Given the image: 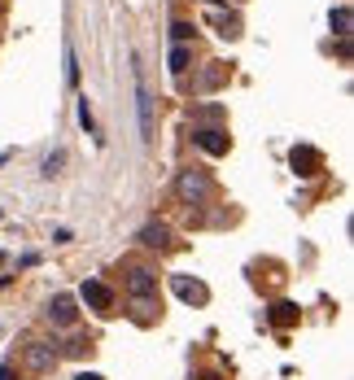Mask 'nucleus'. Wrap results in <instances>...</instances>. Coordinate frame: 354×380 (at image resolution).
<instances>
[{
	"instance_id": "nucleus-22",
	"label": "nucleus",
	"mask_w": 354,
	"mask_h": 380,
	"mask_svg": "<svg viewBox=\"0 0 354 380\" xmlns=\"http://www.w3.org/2000/svg\"><path fill=\"white\" fill-rule=\"evenodd\" d=\"M0 263H5V253H0Z\"/></svg>"
},
{
	"instance_id": "nucleus-8",
	"label": "nucleus",
	"mask_w": 354,
	"mask_h": 380,
	"mask_svg": "<svg viewBox=\"0 0 354 380\" xmlns=\"http://www.w3.org/2000/svg\"><path fill=\"white\" fill-rule=\"evenodd\" d=\"M289 162H293L297 175H307V180L324 171V154H319V149H311V144H297L293 154H289Z\"/></svg>"
},
{
	"instance_id": "nucleus-12",
	"label": "nucleus",
	"mask_w": 354,
	"mask_h": 380,
	"mask_svg": "<svg viewBox=\"0 0 354 380\" xmlns=\"http://www.w3.org/2000/svg\"><path fill=\"white\" fill-rule=\"evenodd\" d=\"M215 27H219L223 40H236L241 35V18L236 13H215Z\"/></svg>"
},
{
	"instance_id": "nucleus-3",
	"label": "nucleus",
	"mask_w": 354,
	"mask_h": 380,
	"mask_svg": "<svg viewBox=\"0 0 354 380\" xmlns=\"http://www.w3.org/2000/svg\"><path fill=\"white\" fill-rule=\"evenodd\" d=\"M127 293L136 297V301H149L158 293V271L154 267H132L127 271Z\"/></svg>"
},
{
	"instance_id": "nucleus-2",
	"label": "nucleus",
	"mask_w": 354,
	"mask_h": 380,
	"mask_svg": "<svg viewBox=\"0 0 354 380\" xmlns=\"http://www.w3.org/2000/svg\"><path fill=\"white\" fill-rule=\"evenodd\" d=\"M193 140H197V149H201V154H210V158H223L227 149H232V140H227V132H223V127H197V132H193Z\"/></svg>"
},
{
	"instance_id": "nucleus-16",
	"label": "nucleus",
	"mask_w": 354,
	"mask_h": 380,
	"mask_svg": "<svg viewBox=\"0 0 354 380\" xmlns=\"http://www.w3.org/2000/svg\"><path fill=\"white\" fill-rule=\"evenodd\" d=\"M79 122H84V132H88V136H96V118H92V105H88V96L79 100Z\"/></svg>"
},
{
	"instance_id": "nucleus-18",
	"label": "nucleus",
	"mask_w": 354,
	"mask_h": 380,
	"mask_svg": "<svg viewBox=\"0 0 354 380\" xmlns=\"http://www.w3.org/2000/svg\"><path fill=\"white\" fill-rule=\"evenodd\" d=\"M66 84L74 88V84H79V62H74V48L66 44Z\"/></svg>"
},
{
	"instance_id": "nucleus-4",
	"label": "nucleus",
	"mask_w": 354,
	"mask_h": 380,
	"mask_svg": "<svg viewBox=\"0 0 354 380\" xmlns=\"http://www.w3.org/2000/svg\"><path fill=\"white\" fill-rule=\"evenodd\" d=\"M171 289H175L180 301H188V306H206L210 301V289L201 280H193V275H171Z\"/></svg>"
},
{
	"instance_id": "nucleus-17",
	"label": "nucleus",
	"mask_w": 354,
	"mask_h": 380,
	"mask_svg": "<svg viewBox=\"0 0 354 380\" xmlns=\"http://www.w3.org/2000/svg\"><path fill=\"white\" fill-rule=\"evenodd\" d=\"M171 40L175 44H188L193 40V22H171Z\"/></svg>"
},
{
	"instance_id": "nucleus-7",
	"label": "nucleus",
	"mask_w": 354,
	"mask_h": 380,
	"mask_svg": "<svg viewBox=\"0 0 354 380\" xmlns=\"http://www.w3.org/2000/svg\"><path fill=\"white\" fill-rule=\"evenodd\" d=\"M136 114H140V136L154 140V96L144 88V74L136 70Z\"/></svg>"
},
{
	"instance_id": "nucleus-10",
	"label": "nucleus",
	"mask_w": 354,
	"mask_h": 380,
	"mask_svg": "<svg viewBox=\"0 0 354 380\" xmlns=\"http://www.w3.org/2000/svg\"><path fill=\"white\" fill-rule=\"evenodd\" d=\"M140 245H149V249H166V245H171V227H166L162 219L144 223V227H140Z\"/></svg>"
},
{
	"instance_id": "nucleus-14",
	"label": "nucleus",
	"mask_w": 354,
	"mask_h": 380,
	"mask_svg": "<svg viewBox=\"0 0 354 380\" xmlns=\"http://www.w3.org/2000/svg\"><path fill=\"white\" fill-rule=\"evenodd\" d=\"M62 166H66V154L57 149V154H48V158L40 162V175H44V180H53V175H62Z\"/></svg>"
},
{
	"instance_id": "nucleus-5",
	"label": "nucleus",
	"mask_w": 354,
	"mask_h": 380,
	"mask_svg": "<svg viewBox=\"0 0 354 380\" xmlns=\"http://www.w3.org/2000/svg\"><path fill=\"white\" fill-rule=\"evenodd\" d=\"M57 359H62V350H57L53 341H31V345H27V367H31V372H53Z\"/></svg>"
},
{
	"instance_id": "nucleus-19",
	"label": "nucleus",
	"mask_w": 354,
	"mask_h": 380,
	"mask_svg": "<svg viewBox=\"0 0 354 380\" xmlns=\"http://www.w3.org/2000/svg\"><path fill=\"white\" fill-rule=\"evenodd\" d=\"M74 380H105V376H101V372H79Z\"/></svg>"
},
{
	"instance_id": "nucleus-21",
	"label": "nucleus",
	"mask_w": 354,
	"mask_h": 380,
	"mask_svg": "<svg viewBox=\"0 0 354 380\" xmlns=\"http://www.w3.org/2000/svg\"><path fill=\"white\" fill-rule=\"evenodd\" d=\"M197 380H223V376H215V372H206V376H197Z\"/></svg>"
},
{
	"instance_id": "nucleus-6",
	"label": "nucleus",
	"mask_w": 354,
	"mask_h": 380,
	"mask_svg": "<svg viewBox=\"0 0 354 380\" xmlns=\"http://www.w3.org/2000/svg\"><path fill=\"white\" fill-rule=\"evenodd\" d=\"M79 293H84V301H88L96 315H110V311H114V289H110L105 280H84Z\"/></svg>"
},
{
	"instance_id": "nucleus-1",
	"label": "nucleus",
	"mask_w": 354,
	"mask_h": 380,
	"mask_svg": "<svg viewBox=\"0 0 354 380\" xmlns=\"http://www.w3.org/2000/svg\"><path fill=\"white\" fill-rule=\"evenodd\" d=\"M175 192H180V201H188V206H206V197H210V175L206 171H180V180H175Z\"/></svg>"
},
{
	"instance_id": "nucleus-9",
	"label": "nucleus",
	"mask_w": 354,
	"mask_h": 380,
	"mask_svg": "<svg viewBox=\"0 0 354 380\" xmlns=\"http://www.w3.org/2000/svg\"><path fill=\"white\" fill-rule=\"evenodd\" d=\"M44 315H48V323H57V328H70L79 311H74V297H70V293H57L53 301H48V311H44Z\"/></svg>"
},
{
	"instance_id": "nucleus-20",
	"label": "nucleus",
	"mask_w": 354,
	"mask_h": 380,
	"mask_svg": "<svg viewBox=\"0 0 354 380\" xmlns=\"http://www.w3.org/2000/svg\"><path fill=\"white\" fill-rule=\"evenodd\" d=\"M0 380H13V367L9 363H0Z\"/></svg>"
},
{
	"instance_id": "nucleus-11",
	"label": "nucleus",
	"mask_w": 354,
	"mask_h": 380,
	"mask_svg": "<svg viewBox=\"0 0 354 380\" xmlns=\"http://www.w3.org/2000/svg\"><path fill=\"white\" fill-rule=\"evenodd\" d=\"M267 319H271L275 328H293V323H297V306H293V301H275V306L267 311Z\"/></svg>"
},
{
	"instance_id": "nucleus-15",
	"label": "nucleus",
	"mask_w": 354,
	"mask_h": 380,
	"mask_svg": "<svg viewBox=\"0 0 354 380\" xmlns=\"http://www.w3.org/2000/svg\"><path fill=\"white\" fill-rule=\"evenodd\" d=\"M188 62H193V53H188V44H175V48H171V70L180 74V70H188Z\"/></svg>"
},
{
	"instance_id": "nucleus-13",
	"label": "nucleus",
	"mask_w": 354,
	"mask_h": 380,
	"mask_svg": "<svg viewBox=\"0 0 354 380\" xmlns=\"http://www.w3.org/2000/svg\"><path fill=\"white\" fill-rule=\"evenodd\" d=\"M328 22H333V35L350 40V9H346V5H337L333 13H328Z\"/></svg>"
}]
</instances>
